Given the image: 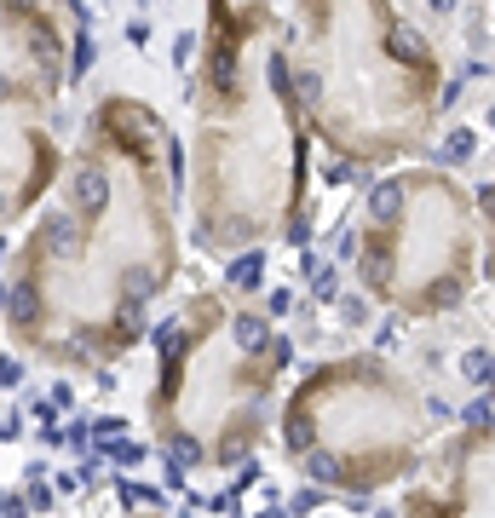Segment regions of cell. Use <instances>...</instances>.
Instances as JSON below:
<instances>
[{
  "label": "cell",
  "instance_id": "cell-1",
  "mask_svg": "<svg viewBox=\"0 0 495 518\" xmlns=\"http://www.w3.org/2000/svg\"><path fill=\"white\" fill-rule=\"evenodd\" d=\"M179 133L133 93H104L75 127L64 179L6 254V346L58 380H104L150 340L185 271Z\"/></svg>",
  "mask_w": 495,
  "mask_h": 518
},
{
  "label": "cell",
  "instance_id": "cell-2",
  "mask_svg": "<svg viewBox=\"0 0 495 518\" xmlns=\"http://www.w3.org/2000/svg\"><path fill=\"white\" fill-rule=\"evenodd\" d=\"M196 35L202 41L185 81V236L219 259L306 242L311 133L294 98L288 12L219 0L202 12Z\"/></svg>",
  "mask_w": 495,
  "mask_h": 518
},
{
  "label": "cell",
  "instance_id": "cell-3",
  "mask_svg": "<svg viewBox=\"0 0 495 518\" xmlns=\"http://www.w3.org/2000/svg\"><path fill=\"white\" fill-rule=\"evenodd\" d=\"M144 346L156 352L144 421L167 478L185 484L190 472L254 467L260 444L277 432L294 334L225 288H190L156 311Z\"/></svg>",
  "mask_w": 495,
  "mask_h": 518
},
{
  "label": "cell",
  "instance_id": "cell-4",
  "mask_svg": "<svg viewBox=\"0 0 495 518\" xmlns=\"http://www.w3.org/2000/svg\"><path fill=\"white\" fill-rule=\"evenodd\" d=\"M294 98L311 144L346 167H409L444 116V52L403 6L306 0L288 12Z\"/></svg>",
  "mask_w": 495,
  "mask_h": 518
},
{
  "label": "cell",
  "instance_id": "cell-5",
  "mask_svg": "<svg viewBox=\"0 0 495 518\" xmlns=\"http://www.w3.org/2000/svg\"><path fill=\"white\" fill-rule=\"evenodd\" d=\"M426 392L380 352L317 357L277 403V449L300 484L346 501L409 484L432 455Z\"/></svg>",
  "mask_w": 495,
  "mask_h": 518
},
{
  "label": "cell",
  "instance_id": "cell-6",
  "mask_svg": "<svg viewBox=\"0 0 495 518\" xmlns=\"http://www.w3.org/2000/svg\"><path fill=\"white\" fill-rule=\"evenodd\" d=\"M357 259L352 277L363 300L392 311L403 323H432L472 300L484 225L472 208V190L432 162H409L380 173L363 190L352 225Z\"/></svg>",
  "mask_w": 495,
  "mask_h": 518
},
{
  "label": "cell",
  "instance_id": "cell-7",
  "mask_svg": "<svg viewBox=\"0 0 495 518\" xmlns=\"http://www.w3.org/2000/svg\"><path fill=\"white\" fill-rule=\"evenodd\" d=\"M70 12L0 0V231L52 202L70 156Z\"/></svg>",
  "mask_w": 495,
  "mask_h": 518
},
{
  "label": "cell",
  "instance_id": "cell-8",
  "mask_svg": "<svg viewBox=\"0 0 495 518\" xmlns=\"http://www.w3.org/2000/svg\"><path fill=\"white\" fill-rule=\"evenodd\" d=\"M403 518H495V426H455L432 484L403 495Z\"/></svg>",
  "mask_w": 495,
  "mask_h": 518
},
{
  "label": "cell",
  "instance_id": "cell-9",
  "mask_svg": "<svg viewBox=\"0 0 495 518\" xmlns=\"http://www.w3.org/2000/svg\"><path fill=\"white\" fill-rule=\"evenodd\" d=\"M260 288H265V248L225 259V294H231V300H248V306H254Z\"/></svg>",
  "mask_w": 495,
  "mask_h": 518
},
{
  "label": "cell",
  "instance_id": "cell-10",
  "mask_svg": "<svg viewBox=\"0 0 495 518\" xmlns=\"http://www.w3.org/2000/svg\"><path fill=\"white\" fill-rule=\"evenodd\" d=\"M472 208H478V225H484V254H478V277L495 288V179L472 190Z\"/></svg>",
  "mask_w": 495,
  "mask_h": 518
},
{
  "label": "cell",
  "instance_id": "cell-11",
  "mask_svg": "<svg viewBox=\"0 0 495 518\" xmlns=\"http://www.w3.org/2000/svg\"><path fill=\"white\" fill-rule=\"evenodd\" d=\"M461 380H467L472 392H490L495 398V346H472V352H461Z\"/></svg>",
  "mask_w": 495,
  "mask_h": 518
},
{
  "label": "cell",
  "instance_id": "cell-12",
  "mask_svg": "<svg viewBox=\"0 0 495 518\" xmlns=\"http://www.w3.org/2000/svg\"><path fill=\"white\" fill-rule=\"evenodd\" d=\"M472 150H478V133H472V127H455V133L444 139V156H438L432 167H444V173H455V167H461V162L472 156Z\"/></svg>",
  "mask_w": 495,
  "mask_h": 518
},
{
  "label": "cell",
  "instance_id": "cell-13",
  "mask_svg": "<svg viewBox=\"0 0 495 518\" xmlns=\"http://www.w3.org/2000/svg\"><path fill=\"white\" fill-rule=\"evenodd\" d=\"M12 386H24V357L6 346V352H0V398H6Z\"/></svg>",
  "mask_w": 495,
  "mask_h": 518
},
{
  "label": "cell",
  "instance_id": "cell-14",
  "mask_svg": "<svg viewBox=\"0 0 495 518\" xmlns=\"http://www.w3.org/2000/svg\"><path fill=\"white\" fill-rule=\"evenodd\" d=\"M144 455H150V444H116L110 449V467H139Z\"/></svg>",
  "mask_w": 495,
  "mask_h": 518
},
{
  "label": "cell",
  "instance_id": "cell-15",
  "mask_svg": "<svg viewBox=\"0 0 495 518\" xmlns=\"http://www.w3.org/2000/svg\"><path fill=\"white\" fill-rule=\"evenodd\" d=\"M334 283H340V265H323L317 283H311V294H317V300H334Z\"/></svg>",
  "mask_w": 495,
  "mask_h": 518
},
{
  "label": "cell",
  "instance_id": "cell-16",
  "mask_svg": "<svg viewBox=\"0 0 495 518\" xmlns=\"http://www.w3.org/2000/svg\"><path fill=\"white\" fill-rule=\"evenodd\" d=\"M24 501L35 507V513H52V507H58V495H52V490H41V484H29V490H24Z\"/></svg>",
  "mask_w": 495,
  "mask_h": 518
},
{
  "label": "cell",
  "instance_id": "cell-17",
  "mask_svg": "<svg viewBox=\"0 0 495 518\" xmlns=\"http://www.w3.org/2000/svg\"><path fill=\"white\" fill-rule=\"evenodd\" d=\"M70 398H75L70 380H52V403H58V409H70Z\"/></svg>",
  "mask_w": 495,
  "mask_h": 518
},
{
  "label": "cell",
  "instance_id": "cell-18",
  "mask_svg": "<svg viewBox=\"0 0 495 518\" xmlns=\"http://www.w3.org/2000/svg\"><path fill=\"white\" fill-rule=\"evenodd\" d=\"M121 426H127V421H121V415H104V421H98V438H116Z\"/></svg>",
  "mask_w": 495,
  "mask_h": 518
},
{
  "label": "cell",
  "instance_id": "cell-19",
  "mask_svg": "<svg viewBox=\"0 0 495 518\" xmlns=\"http://www.w3.org/2000/svg\"><path fill=\"white\" fill-rule=\"evenodd\" d=\"M0 352H6V329H0ZM0 438H12V426H0Z\"/></svg>",
  "mask_w": 495,
  "mask_h": 518
},
{
  "label": "cell",
  "instance_id": "cell-20",
  "mask_svg": "<svg viewBox=\"0 0 495 518\" xmlns=\"http://www.w3.org/2000/svg\"><path fill=\"white\" fill-rule=\"evenodd\" d=\"M375 518H403V513H392V507H380V513Z\"/></svg>",
  "mask_w": 495,
  "mask_h": 518
},
{
  "label": "cell",
  "instance_id": "cell-21",
  "mask_svg": "<svg viewBox=\"0 0 495 518\" xmlns=\"http://www.w3.org/2000/svg\"><path fill=\"white\" fill-rule=\"evenodd\" d=\"M139 518H167V513H139Z\"/></svg>",
  "mask_w": 495,
  "mask_h": 518
},
{
  "label": "cell",
  "instance_id": "cell-22",
  "mask_svg": "<svg viewBox=\"0 0 495 518\" xmlns=\"http://www.w3.org/2000/svg\"><path fill=\"white\" fill-rule=\"evenodd\" d=\"M490 121H495V110H490Z\"/></svg>",
  "mask_w": 495,
  "mask_h": 518
}]
</instances>
